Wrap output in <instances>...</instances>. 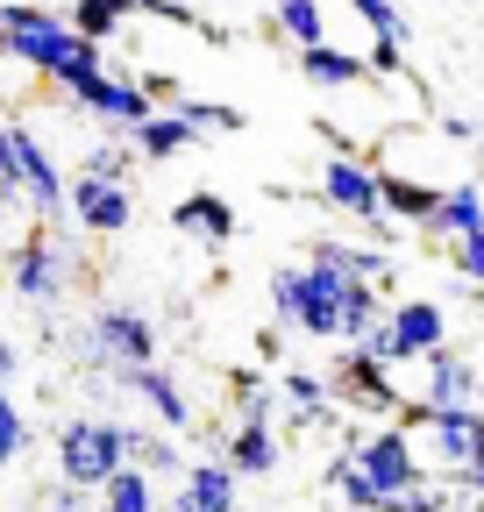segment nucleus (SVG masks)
Returning a JSON list of instances; mask_svg holds the SVG:
<instances>
[{"label":"nucleus","instance_id":"obj_24","mask_svg":"<svg viewBox=\"0 0 484 512\" xmlns=\"http://www.w3.org/2000/svg\"><path fill=\"white\" fill-rule=\"evenodd\" d=\"M65 22H72V36H86V43L107 50V43L121 36V22H129V0H72Z\"/></svg>","mask_w":484,"mask_h":512},{"label":"nucleus","instance_id":"obj_12","mask_svg":"<svg viewBox=\"0 0 484 512\" xmlns=\"http://www.w3.org/2000/svg\"><path fill=\"white\" fill-rule=\"evenodd\" d=\"M107 377L121 384V392H136L164 434H186L193 427V399H186V384H178L164 363H129V370H107Z\"/></svg>","mask_w":484,"mask_h":512},{"label":"nucleus","instance_id":"obj_4","mask_svg":"<svg viewBox=\"0 0 484 512\" xmlns=\"http://www.w3.org/2000/svg\"><path fill=\"white\" fill-rule=\"evenodd\" d=\"M349 470L371 484V498H378V512H385V498H399V491H413L420 477H435L428 463H420V448H413V434L399 427V420H385V427H371V434H356L349 448Z\"/></svg>","mask_w":484,"mask_h":512},{"label":"nucleus","instance_id":"obj_35","mask_svg":"<svg viewBox=\"0 0 484 512\" xmlns=\"http://www.w3.org/2000/svg\"><path fill=\"white\" fill-rule=\"evenodd\" d=\"M15 370H22V349H15L8 335H0V384H15Z\"/></svg>","mask_w":484,"mask_h":512},{"label":"nucleus","instance_id":"obj_28","mask_svg":"<svg viewBox=\"0 0 484 512\" xmlns=\"http://www.w3.org/2000/svg\"><path fill=\"white\" fill-rule=\"evenodd\" d=\"M129 171H136V150H121V143H93L79 164V178H114V185H129Z\"/></svg>","mask_w":484,"mask_h":512},{"label":"nucleus","instance_id":"obj_15","mask_svg":"<svg viewBox=\"0 0 484 512\" xmlns=\"http://www.w3.org/2000/svg\"><path fill=\"white\" fill-rule=\"evenodd\" d=\"M221 463H228L235 477H271V470L285 463V441H278L271 420H235L228 441H221Z\"/></svg>","mask_w":484,"mask_h":512},{"label":"nucleus","instance_id":"obj_27","mask_svg":"<svg viewBox=\"0 0 484 512\" xmlns=\"http://www.w3.org/2000/svg\"><path fill=\"white\" fill-rule=\"evenodd\" d=\"M349 15L371 29V43H406V8L399 0H349Z\"/></svg>","mask_w":484,"mask_h":512},{"label":"nucleus","instance_id":"obj_13","mask_svg":"<svg viewBox=\"0 0 484 512\" xmlns=\"http://www.w3.org/2000/svg\"><path fill=\"white\" fill-rule=\"evenodd\" d=\"M420 406H484V370L463 349H428L420 356Z\"/></svg>","mask_w":484,"mask_h":512},{"label":"nucleus","instance_id":"obj_14","mask_svg":"<svg viewBox=\"0 0 484 512\" xmlns=\"http://www.w3.org/2000/svg\"><path fill=\"white\" fill-rule=\"evenodd\" d=\"M65 107H79V114H93V121H107V128H114V136H129V128H136V121L150 114V93H143L136 79H121V72H114V64H107V72H100V79H86V86H79V93H72Z\"/></svg>","mask_w":484,"mask_h":512},{"label":"nucleus","instance_id":"obj_2","mask_svg":"<svg viewBox=\"0 0 484 512\" xmlns=\"http://www.w3.org/2000/svg\"><path fill=\"white\" fill-rule=\"evenodd\" d=\"M399 427L413 434L420 463H428L435 477H449V470L484 456V406H420V399H406Z\"/></svg>","mask_w":484,"mask_h":512},{"label":"nucleus","instance_id":"obj_6","mask_svg":"<svg viewBox=\"0 0 484 512\" xmlns=\"http://www.w3.org/2000/svg\"><path fill=\"white\" fill-rule=\"evenodd\" d=\"M449 342V313H442V299H392L385 306V320L371 335H363L356 349H371L378 363H420L428 349H442Z\"/></svg>","mask_w":484,"mask_h":512},{"label":"nucleus","instance_id":"obj_17","mask_svg":"<svg viewBox=\"0 0 484 512\" xmlns=\"http://www.w3.org/2000/svg\"><path fill=\"white\" fill-rule=\"evenodd\" d=\"M477 228H484V185L463 171V178H449V185L435 192L428 235H449V242H463V235H477Z\"/></svg>","mask_w":484,"mask_h":512},{"label":"nucleus","instance_id":"obj_34","mask_svg":"<svg viewBox=\"0 0 484 512\" xmlns=\"http://www.w3.org/2000/svg\"><path fill=\"white\" fill-rule=\"evenodd\" d=\"M43 512H86V491H72V484H57V491H50V505H43Z\"/></svg>","mask_w":484,"mask_h":512},{"label":"nucleus","instance_id":"obj_3","mask_svg":"<svg viewBox=\"0 0 484 512\" xmlns=\"http://www.w3.org/2000/svg\"><path fill=\"white\" fill-rule=\"evenodd\" d=\"M121 463H129V434H121V420H107V413H79V420L57 427V484L100 491Z\"/></svg>","mask_w":484,"mask_h":512},{"label":"nucleus","instance_id":"obj_8","mask_svg":"<svg viewBox=\"0 0 484 512\" xmlns=\"http://www.w3.org/2000/svg\"><path fill=\"white\" fill-rule=\"evenodd\" d=\"M86 356L100 370H129V363H157V320L143 306H100L86 320Z\"/></svg>","mask_w":484,"mask_h":512},{"label":"nucleus","instance_id":"obj_16","mask_svg":"<svg viewBox=\"0 0 484 512\" xmlns=\"http://www.w3.org/2000/svg\"><path fill=\"white\" fill-rule=\"evenodd\" d=\"M299 79L321 86V93H356V86H371V64L328 36V43H307V50H299Z\"/></svg>","mask_w":484,"mask_h":512},{"label":"nucleus","instance_id":"obj_21","mask_svg":"<svg viewBox=\"0 0 484 512\" xmlns=\"http://www.w3.org/2000/svg\"><path fill=\"white\" fill-rule=\"evenodd\" d=\"M86 512H157V484H150V470L121 463V470L93 491V505H86Z\"/></svg>","mask_w":484,"mask_h":512},{"label":"nucleus","instance_id":"obj_11","mask_svg":"<svg viewBox=\"0 0 484 512\" xmlns=\"http://www.w3.org/2000/svg\"><path fill=\"white\" fill-rule=\"evenodd\" d=\"M65 214L79 221V235H129L136 221V192L114 178H65Z\"/></svg>","mask_w":484,"mask_h":512},{"label":"nucleus","instance_id":"obj_9","mask_svg":"<svg viewBox=\"0 0 484 512\" xmlns=\"http://www.w3.org/2000/svg\"><path fill=\"white\" fill-rule=\"evenodd\" d=\"M328 399H342V406H356V413H399L406 406V392H399V384H392V363H378L371 349H342L335 356V370H328Z\"/></svg>","mask_w":484,"mask_h":512},{"label":"nucleus","instance_id":"obj_20","mask_svg":"<svg viewBox=\"0 0 484 512\" xmlns=\"http://www.w3.org/2000/svg\"><path fill=\"white\" fill-rule=\"evenodd\" d=\"M129 150H136V157H150V164H164V157H178V150H193V128L178 121L171 107H150V114L129 128Z\"/></svg>","mask_w":484,"mask_h":512},{"label":"nucleus","instance_id":"obj_31","mask_svg":"<svg viewBox=\"0 0 484 512\" xmlns=\"http://www.w3.org/2000/svg\"><path fill=\"white\" fill-rule=\"evenodd\" d=\"M449 249H456V271L484 292V228H477V235H463V242H449Z\"/></svg>","mask_w":484,"mask_h":512},{"label":"nucleus","instance_id":"obj_23","mask_svg":"<svg viewBox=\"0 0 484 512\" xmlns=\"http://www.w3.org/2000/svg\"><path fill=\"white\" fill-rule=\"evenodd\" d=\"M271 29H278L292 50L328 43V8H321V0H271Z\"/></svg>","mask_w":484,"mask_h":512},{"label":"nucleus","instance_id":"obj_26","mask_svg":"<svg viewBox=\"0 0 484 512\" xmlns=\"http://www.w3.org/2000/svg\"><path fill=\"white\" fill-rule=\"evenodd\" d=\"M171 114L193 128V143H200V136H235V128H250V121H242V107H228V100H171Z\"/></svg>","mask_w":484,"mask_h":512},{"label":"nucleus","instance_id":"obj_32","mask_svg":"<svg viewBox=\"0 0 484 512\" xmlns=\"http://www.w3.org/2000/svg\"><path fill=\"white\" fill-rule=\"evenodd\" d=\"M449 491H456V498H484V456L463 463V470H449Z\"/></svg>","mask_w":484,"mask_h":512},{"label":"nucleus","instance_id":"obj_7","mask_svg":"<svg viewBox=\"0 0 484 512\" xmlns=\"http://www.w3.org/2000/svg\"><path fill=\"white\" fill-rule=\"evenodd\" d=\"M8 150H15V185H22V207L43 221V228H57L65 221V164H57L50 150H43V136L29 121H8Z\"/></svg>","mask_w":484,"mask_h":512},{"label":"nucleus","instance_id":"obj_10","mask_svg":"<svg viewBox=\"0 0 484 512\" xmlns=\"http://www.w3.org/2000/svg\"><path fill=\"white\" fill-rule=\"evenodd\" d=\"M321 200L335 207V214H349V221H363V228H392L385 221V207H378V164L371 157H356V150H335L328 164H321Z\"/></svg>","mask_w":484,"mask_h":512},{"label":"nucleus","instance_id":"obj_18","mask_svg":"<svg viewBox=\"0 0 484 512\" xmlns=\"http://www.w3.org/2000/svg\"><path fill=\"white\" fill-rule=\"evenodd\" d=\"M171 228H178V235H193V242H214V249H221V242L235 235V207L221 200V192H186V200L171 207Z\"/></svg>","mask_w":484,"mask_h":512},{"label":"nucleus","instance_id":"obj_19","mask_svg":"<svg viewBox=\"0 0 484 512\" xmlns=\"http://www.w3.org/2000/svg\"><path fill=\"white\" fill-rule=\"evenodd\" d=\"M307 264H328L342 278H371V285H392V264H385V249H356L342 235H314L307 242Z\"/></svg>","mask_w":484,"mask_h":512},{"label":"nucleus","instance_id":"obj_22","mask_svg":"<svg viewBox=\"0 0 484 512\" xmlns=\"http://www.w3.org/2000/svg\"><path fill=\"white\" fill-rule=\"evenodd\" d=\"M178 491H186L200 512H235V470H228L221 456H207V463H186Z\"/></svg>","mask_w":484,"mask_h":512},{"label":"nucleus","instance_id":"obj_5","mask_svg":"<svg viewBox=\"0 0 484 512\" xmlns=\"http://www.w3.org/2000/svg\"><path fill=\"white\" fill-rule=\"evenodd\" d=\"M0 278H8V292L15 299H29V306H57L65 299V285H72V249H65V235H50L43 221L0 256Z\"/></svg>","mask_w":484,"mask_h":512},{"label":"nucleus","instance_id":"obj_30","mask_svg":"<svg viewBox=\"0 0 484 512\" xmlns=\"http://www.w3.org/2000/svg\"><path fill=\"white\" fill-rule=\"evenodd\" d=\"M22 448H29V420H22V406L8 399V384H0V470L22 463Z\"/></svg>","mask_w":484,"mask_h":512},{"label":"nucleus","instance_id":"obj_33","mask_svg":"<svg viewBox=\"0 0 484 512\" xmlns=\"http://www.w3.org/2000/svg\"><path fill=\"white\" fill-rule=\"evenodd\" d=\"M136 86H143V93H150V107H157V100H178V86H171V72H143V79H136Z\"/></svg>","mask_w":484,"mask_h":512},{"label":"nucleus","instance_id":"obj_1","mask_svg":"<svg viewBox=\"0 0 484 512\" xmlns=\"http://www.w3.org/2000/svg\"><path fill=\"white\" fill-rule=\"evenodd\" d=\"M342 292H349V278L328 264L271 271V328H292L307 342H342Z\"/></svg>","mask_w":484,"mask_h":512},{"label":"nucleus","instance_id":"obj_36","mask_svg":"<svg viewBox=\"0 0 484 512\" xmlns=\"http://www.w3.org/2000/svg\"><path fill=\"white\" fill-rule=\"evenodd\" d=\"M157 512H200V505H193V498H186V491H171V498H164V505H157Z\"/></svg>","mask_w":484,"mask_h":512},{"label":"nucleus","instance_id":"obj_25","mask_svg":"<svg viewBox=\"0 0 484 512\" xmlns=\"http://www.w3.org/2000/svg\"><path fill=\"white\" fill-rule=\"evenodd\" d=\"M278 399L292 406V420L321 427V420H328V377H314V370H285V377H278Z\"/></svg>","mask_w":484,"mask_h":512},{"label":"nucleus","instance_id":"obj_29","mask_svg":"<svg viewBox=\"0 0 484 512\" xmlns=\"http://www.w3.org/2000/svg\"><path fill=\"white\" fill-rule=\"evenodd\" d=\"M328 491H335V505H349V512H378L371 484H363V477L349 470V456H335V463H328Z\"/></svg>","mask_w":484,"mask_h":512}]
</instances>
